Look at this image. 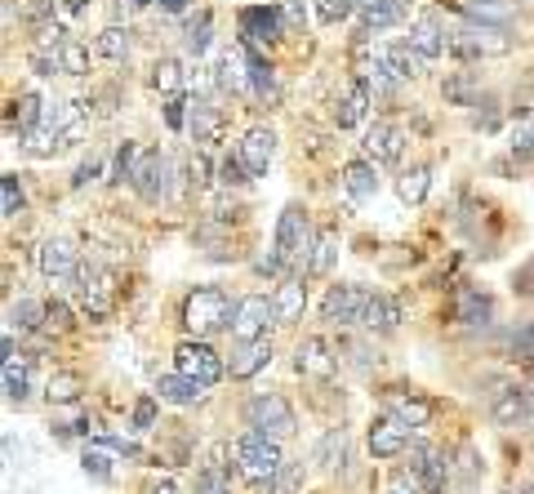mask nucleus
Returning a JSON list of instances; mask_svg holds the SVG:
<instances>
[{"label": "nucleus", "instance_id": "obj_1", "mask_svg": "<svg viewBox=\"0 0 534 494\" xmlns=\"http://www.w3.org/2000/svg\"><path fill=\"white\" fill-rule=\"evenodd\" d=\"M454 14H459V9H454ZM445 36H450V54L463 58V63H477V58H503V54H512V45H517V36H512L508 27L477 23V18H468V14L450 18V23H445Z\"/></svg>", "mask_w": 534, "mask_h": 494}, {"label": "nucleus", "instance_id": "obj_2", "mask_svg": "<svg viewBox=\"0 0 534 494\" xmlns=\"http://www.w3.org/2000/svg\"><path fill=\"white\" fill-rule=\"evenodd\" d=\"M232 459H236V472L254 486H272L276 472L285 468V454H281V441L276 437H263V432H241L232 441Z\"/></svg>", "mask_w": 534, "mask_h": 494}, {"label": "nucleus", "instance_id": "obj_3", "mask_svg": "<svg viewBox=\"0 0 534 494\" xmlns=\"http://www.w3.org/2000/svg\"><path fill=\"white\" fill-rule=\"evenodd\" d=\"M312 245H316V232H312V219L303 205H285L281 219H276V241H272V254L294 272H308L312 263Z\"/></svg>", "mask_w": 534, "mask_h": 494}, {"label": "nucleus", "instance_id": "obj_4", "mask_svg": "<svg viewBox=\"0 0 534 494\" xmlns=\"http://www.w3.org/2000/svg\"><path fill=\"white\" fill-rule=\"evenodd\" d=\"M232 308L236 303L227 299L219 285H196L183 299V330L192 334V339H210V334L232 325Z\"/></svg>", "mask_w": 534, "mask_h": 494}, {"label": "nucleus", "instance_id": "obj_5", "mask_svg": "<svg viewBox=\"0 0 534 494\" xmlns=\"http://www.w3.org/2000/svg\"><path fill=\"white\" fill-rule=\"evenodd\" d=\"M245 428L285 441L299 432V419H294V405L285 401L281 392H254V397L245 401Z\"/></svg>", "mask_w": 534, "mask_h": 494}, {"label": "nucleus", "instance_id": "obj_6", "mask_svg": "<svg viewBox=\"0 0 534 494\" xmlns=\"http://www.w3.org/2000/svg\"><path fill=\"white\" fill-rule=\"evenodd\" d=\"M76 299H81L85 316L103 321V316L116 312V299H121V281H116V272L98 268V263H81V272H76Z\"/></svg>", "mask_w": 534, "mask_h": 494}, {"label": "nucleus", "instance_id": "obj_7", "mask_svg": "<svg viewBox=\"0 0 534 494\" xmlns=\"http://www.w3.org/2000/svg\"><path fill=\"white\" fill-rule=\"evenodd\" d=\"M130 187L138 192V201L161 205L165 196H170V187H174V161H170V152L152 147V152L138 156V170H134V183Z\"/></svg>", "mask_w": 534, "mask_h": 494}, {"label": "nucleus", "instance_id": "obj_8", "mask_svg": "<svg viewBox=\"0 0 534 494\" xmlns=\"http://www.w3.org/2000/svg\"><path fill=\"white\" fill-rule=\"evenodd\" d=\"M174 370L192 374V379H201L205 388H214V383L227 374V357H219L205 339H192V334H187V339L174 348Z\"/></svg>", "mask_w": 534, "mask_h": 494}, {"label": "nucleus", "instance_id": "obj_9", "mask_svg": "<svg viewBox=\"0 0 534 494\" xmlns=\"http://www.w3.org/2000/svg\"><path fill=\"white\" fill-rule=\"evenodd\" d=\"M410 477L419 481L423 494H445V486H450V477H454V463L445 450L414 441L410 446Z\"/></svg>", "mask_w": 534, "mask_h": 494}, {"label": "nucleus", "instance_id": "obj_10", "mask_svg": "<svg viewBox=\"0 0 534 494\" xmlns=\"http://www.w3.org/2000/svg\"><path fill=\"white\" fill-rule=\"evenodd\" d=\"M236 23H241V45H259V49L276 45L285 36V27H290L276 5H245L236 14Z\"/></svg>", "mask_w": 534, "mask_h": 494}, {"label": "nucleus", "instance_id": "obj_11", "mask_svg": "<svg viewBox=\"0 0 534 494\" xmlns=\"http://www.w3.org/2000/svg\"><path fill=\"white\" fill-rule=\"evenodd\" d=\"M370 303V294L361 285H330L321 299V321L334 325V330H348V325H361V312Z\"/></svg>", "mask_w": 534, "mask_h": 494}, {"label": "nucleus", "instance_id": "obj_12", "mask_svg": "<svg viewBox=\"0 0 534 494\" xmlns=\"http://www.w3.org/2000/svg\"><path fill=\"white\" fill-rule=\"evenodd\" d=\"M267 325H276V308H272V294H245V299H236L232 308V325H227V334L232 339H259Z\"/></svg>", "mask_w": 534, "mask_h": 494}, {"label": "nucleus", "instance_id": "obj_13", "mask_svg": "<svg viewBox=\"0 0 534 494\" xmlns=\"http://www.w3.org/2000/svg\"><path fill=\"white\" fill-rule=\"evenodd\" d=\"M36 263H41L45 281L63 285V281H76V272H81V250L67 236H49L41 250H36Z\"/></svg>", "mask_w": 534, "mask_h": 494}, {"label": "nucleus", "instance_id": "obj_14", "mask_svg": "<svg viewBox=\"0 0 534 494\" xmlns=\"http://www.w3.org/2000/svg\"><path fill=\"white\" fill-rule=\"evenodd\" d=\"M267 365H272V339H267V334H259V339H236L232 352H227V374H232L236 383L263 374Z\"/></svg>", "mask_w": 534, "mask_h": 494}, {"label": "nucleus", "instance_id": "obj_15", "mask_svg": "<svg viewBox=\"0 0 534 494\" xmlns=\"http://www.w3.org/2000/svg\"><path fill=\"white\" fill-rule=\"evenodd\" d=\"M410 423H401L397 414L383 410L379 419L370 423V432H365V441H370V454L374 459H397V454L410 450Z\"/></svg>", "mask_w": 534, "mask_h": 494}, {"label": "nucleus", "instance_id": "obj_16", "mask_svg": "<svg viewBox=\"0 0 534 494\" xmlns=\"http://www.w3.org/2000/svg\"><path fill=\"white\" fill-rule=\"evenodd\" d=\"M401 152H405V134H401V125H392V121H374L361 138V156L374 165H397Z\"/></svg>", "mask_w": 534, "mask_h": 494}, {"label": "nucleus", "instance_id": "obj_17", "mask_svg": "<svg viewBox=\"0 0 534 494\" xmlns=\"http://www.w3.org/2000/svg\"><path fill=\"white\" fill-rule=\"evenodd\" d=\"M236 156L245 161V170L259 179V174H267V165H272L276 156V130L272 125H250V130L241 134V143H236Z\"/></svg>", "mask_w": 534, "mask_h": 494}, {"label": "nucleus", "instance_id": "obj_18", "mask_svg": "<svg viewBox=\"0 0 534 494\" xmlns=\"http://www.w3.org/2000/svg\"><path fill=\"white\" fill-rule=\"evenodd\" d=\"M187 130H192V143H201V147L223 143V134H227V116H223V107H214L210 98H196L192 112H187Z\"/></svg>", "mask_w": 534, "mask_h": 494}, {"label": "nucleus", "instance_id": "obj_19", "mask_svg": "<svg viewBox=\"0 0 534 494\" xmlns=\"http://www.w3.org/2000/svg\"><path fill=\"white\" fill-rule=\"evenodd\" d=\"M272 308H276V325H294L303 321V308H308V285H303V276H281L272 290Z\"/></svg>", "mask_w": 534, "mask_h": 494}, {"label": "nucleus", "instance_id": "obj_20", "mask_svg": "<svg viewBox=\"0 0 534 494\" xmlns=\"http://www.w3.org/2000/svg\"><path fill=\"white\" fill-rule=\"evenodd\" d=\"M365 112H370V85L356 76V81L343 90L339 98H334V107H330V121L339 125V130H356V125L365 121Z\"/></svg>", "mask_w": 534, "mask_h": 494}, {"label": "nucleus", "instance_id": "obj_21", "mask_svg": "<svg viewBox=\"0 0 534 494\" xmlns=\"http://www.w3.org/2000/svg\"><path fill=\"white\" fill-rule=\"evenodd\" d=\"M374 54L388 63V72L397 76V81L405 85V81H419L423 76V67H428V58L419 54L410 41H392V45H374Z\"/></svg>", "mask_w": 534, "mask_h": 494}, {"label": "nucleus", "instance_id": "obj_22", "mask_svg": "<svg viewBox=\"0 0 534 494\" xmlns=\"http://www.w3.org/2000/svg\"><path fill=\"white\" fill-rule=\"evenodd\" d=\"M334 352H330V343L325 339H303L299 348H294V370L303 374V379H334Z\"/></svg>", "mask_w": 534, "mask_h": 494}, {"label": "nucleus", "instance_id": "obj_23", "mask_svg": "<svg viewBox=\"0 0 534 494\" xmlns=\"http://www.w3.org/2000/svg\"><path fill=\"white\" fill-rule=\"evenodd\" d=\"M356 14H361V36L388 32L405 23V0H356Z\"/></svg>", "mask_w": 534, "mask_h": 494}, {"label": "nucleus", "instance_id": "obj_24", "mask_svg": "<svg viewBox=\"0 0 534 494\" xmlns=\"http://www.w3.org/2000/svg\"><path fill=\"white\" fill-rule=\"evenodd\" d=\"M405 41L419 49L428 63H432V58H441V54H450V36H445V23L437 14H423L419 23L410 27V36H405Z\"/></svg>", "mask_w": 534, "mask_h": 494}, {"label": "nucleus", "instance_id": "obj_25", "mask_svg": "<svg viewBox=\"0 0 534 494\" xmlns=\"http://www.w3.org/2000/svg\"><path fill=\"white\" fill-rule=\"evenodd\" d=\"M156 397L170 401V405H201L205 383L192 379V374H183V370H174V374H161V379H156Z\"/></svg>", "mask_w": 534, "mask_h": 494}, {"label": "nucleus", "instance_id": "obj_26", "mask_svg": "<svg viewBox=\"0 0 534 494\" xmlns=\"http://www.w3.org/2000/svg\"><path fill=\"white\" fill-rule=\"evenodd\" d=\"M454 9L477 23H494V27H508L512 18L521 14V0H454Z\"/></svg>", "mask_w": 534, "mask_h": 494}, {"label": "nucleus", "instance_id": "obj_27", "mask_svg": "<svg viewBox=\"0 0 534 494\" xmlns=\"http://www.w3.org/2000/svg\"><path fill=\"white\" fill-rule=\"evenodd\" d=\"M383 410L397 414L401 423H410L414 432L432 423V405L423 401V397H414V392H388V397H383Z\"/></svg>", "mask_w": 534, "mask_h": 494}, {"label": "nucleus", "instance_id": "obj_28", "mask_svg": "<svg viewBox=\"0 0 534 494\" xmlns=\"http://www.w3.org/2000/svg\"><path fill=\"white\" fill-rule=\"evenodd\" d=\"M526 414H530V392L526 388H503L490 405V419L499 423V428H517V423H526Z\"/></svg>", "mask_w": 534, "mask_h": 494}, {"label": "nucleus", "instance_id": "obj_29", "mask_svg": "<svg viewBox=\"0 0 534 494\" xmlns=\"http://www.w3.org/2000/svg\"><path fill=\"white\" fill-rule=\"evenodd\" d=\"M361 325L370 334H397V325H401L397 299H388V294H370V303H365V312H361Z\"/></svg>", "mask_w": 534, "mask_h": 494}, {"label": "nucleus", "instance_id": "obj_30", "mask_svg": "<svg viewBox=\"0 0 534 494\" xmlns=\"http://www.w3.org/2000/svg\"><path fill=\"white\" fill-rule=\"evenodd\" d=\"M454 321L459 325H486L490 321V299L477 285H459L454 290Z\"/></svg>", "mask_w": 534, "mask_h": 494}, {"label": "nucleus", "instance_id": "obj_31", "mask_svg": "<svg viewBox=\"0 0 534 494\" xmlns=\"http://www.w3.org/2000/svg\"><path fill=\"white\" fill-rule=\"evenodd\" d=\"M219 85L232 94H254V76H250V63H245L241 49H227L219 58Z\"/></svg>", "mask_w": 534, "mask_h": 494}, {"label": "nucleus", "instance_id": "obj_32", "mask_svg": "<svg viewBox=\"0 0 534 494\" xmlns=\"http://www.w3.org/2000/svg\"><path fill=\"white\" fill-rule=\"evenodd\" d=\"M343 187H348V192L356 196V201H370L374 192H379V165L374 161H352L348 170H343Z\"/></svg>", "mask_w": 534, "mask_h": 494}, {"label": "nucleus", "instance_id": "obj_33", "mask_svg": "<svg viewBox=\"0 0 534 494\" xmlns=\"http://www.w3.org/2000/svg\"><path fill=\"white\" fill-rule=\"evenodd\" d=\"M98 58H107V63H125L130 58V49H134V36H130V27H121V23H112V27H103L98 32Z\"/></svg>", "mask_w": 534, "mask_h": 494}, {"label": "nucleus", "instance_id": "obj_34", "mask_svg": "<svg viewBox=\"0 0 534 494\" xmlns=\"http://www.w3.org/2000/svg\"><path fill=\"white\" fill-rule=\"evenodd\" d=\"M334 259H339V232H316V245H312V263H308V276H330L334 272Z\"/></svg>", "mask_w": 534, "mask_h": 494}, {"label": "nucleus", "instance_id": "obj_35", "mask_svg": "<svg viewBox=\"0 0 534 494\" xmlns=\"http://www.w3.org/2000/svg\"><path fill=\"white\" fill-rule=\"evenodd\" d=\"M81 392H85V383H81V374H72V370L49 374V383H45L49 405H72V401H81Z\"/></svg>", "mask_w": 534, "mask_h": 494}, {"label": "nucleus", "instance_id": "obj_36", "mask_svg": "<svg viewBox=\"0 0 534 494\" xmlns=\"http://www.w3.org/2000/svg\"><path fill=\"white\" fill-rule=\"evenodd\" d=\"M343 459H348V432L343 428H330L321 437V446H316V463H321L325 472H339Z\"/></svg>", "mask_w": 534, "mask_h": 494}, {"label": "nucleus", "instance_id": "obj_37", "mask_svg": "<svg viewBox=\"0 0 534 494\" xmlns=\"http://www.w3.org/2000/svg\"><path fill=\"white\" fill-rule=\"evenodd\" d=\"M27 388H32V374H27V361L14 352V357H5V401L9 405H23Z\"/></svg>", "mask_w": 534, "mask_h": 494}, {"label": "nucleus", "instance_id": "obj_38", "mask_svg": "<svg viewBox=\"0 0 534 494\" xmlns=\"http://www.w3.org/2000/svg\"><path fill=\"white\" fill-rule=\"evenodd\" d=\"M138 143H130V138H125V143H116V156H112V174H107V179L112 183H134V170H138Z\"/></svg>", "mask_w": 534, "mask_h": 494}, {"label": "nucleus", "instance_id": "obj_39", "mask_svg": "<svg viewBox=\"0 0 534 494\" xmlns=\"http://www.w3.org/2000/svg\"><path fill=\"white\" fill-rule=\"evenodd\" d=\"M428 183H432V170H428V165H414V170H405L401 179H397V192H401V201L419 205L423 196H428Z\"/></svg>", "mask_w": 534, "mask_h": 494}, {"label": "nucleus", "instance_id": "obj_40", "mask_svg": "<svg viewBox=\"0 0 534 494\" xmlns=\"http://www.w3.org/2000/svg\"><path fill=\"white\" fill-rule=\"evenodd\" d=\"M152 85L161 94H178L183 90V63H178V58H156L152 63Z\"/></svg>", "mask_w": 534, "mask_h": 494}, {"label": "nucleus", "instance_id": "obj_41", "mask_svg": "<svg viewBox=\"0 0 534 494\" xmlns=\"http://www.w3.org/2000/svg\"><path fill=\"white\" fill-rule=\"evenodd\" d=\"M58 63H63V76H85L89 72L85 45L76 41V36H63V45H58Z\"/></svg>", "mask_w": 534, "mask_h": 494}, {"label": "nucleus", "instance_id": "obj_42", "mask_svg": "<svg viewBox=\"0 0 534 494\" xmlns=\"http://www.w3.org/2000/svg\"><path fill=\"white\" fill-rule=\"evenodd\" d=\"M9 325H18V330H41L45 325V303H36V299L9 303Z\"/></svg>", "mask_w": 534, "mask_h": 494}, {"label": "nucleus", "instance_id": "obj_43", "mask_svg": "<svg viewBox=\"0 0 534 494\" xmlns=\"http://www.w3.org/2000/svg\"><path fill=\"white\" fill-rule=\"evenodd\" d=\"M303 481H308V463L294 459V463H285V468L276 472V481L267 486V494H299Z\"/></svg>", "mask_w": 534, "mask_h": 494}, {"label": "nucleus", "instance_id": "obj_44", "mask_svg": "<svg viewBox=\"0 0 534 494\" xmlns=\"http://www.w3.org/2000/svg\"><path fill=\"white\" fill-rule=\"evenodd\" d=\"M196 494H232V477H227V468L205 463V468L196 472Z\"/></svg>", "mask_w": 534, "mask_h": 494}, {"label": "nucleus", "instance_id": "obj_45", "mask_svg": "<svg viewBox=\"0 0 534 494\" xmlns=\"http://www.w3.org/2000/svg\"><path fill=\"white\" fill-rule=\"evenodd\" d=\"M183 45H187V54H196V58H201L205 49H210V9H201V14H196L192 23H187Z\"/></svg>", "mask_w": 534, "mask_h": 494}, {"label": "nucleus", "instance_id": "obj_46", "mask_svg": "<svg viewBox=\"0 0 534 494\" xmlns=\"http://www.w3.org/2000/svg\"><path fill=\"white\" fill-rule=\"evenodd\" d=\"M23 205H27V196H23L18 174H5V179H0V210H5V219H18V214H23Z\"/></svg>", "mask_w": 534, "mask_h": 494}, {"label": "nucleus", "instance_id": "obj_47", "mask_svg": "<svg viewBox=\"0 0 534 494\" xmlns=\"http://www.w3.org/2000/svg\"><path fill=\"white\" fill-rule=\"evenodd\" d=\"M459 477H463V486H477V481L486 477V459L477 454L472 441H463V446H459Z\"/></svg>", "mask_w": 534, "mask_h": 494}, {"label": "nucleus", "instance_id": "obj_48", "mask_svg": "<svg viewBox=\"0 0 534 494\" xmlns=\"http://www.w3.org/2000/svg\"><path fill=\"white\" fill-rule=\"evenodd\" d=\"M356 14V0H316V18H321L325 27H339L343 18Z\"/></svg>", "mask_w": 534, "mask_h": 494}, {"label": "nucleus", "instance_id": "obj_49", "mask_svg": "<svg viewBox=\"0 0 534 494\" xmlns=\"http://www.w3.org/2000/svg\"><path fill=\"white\" fill-rule=\"evenodd\" d=\"M250 179H254V174L245 170L241 156H223V165H219V183H223V187H245Z\"/></svg>", "mask_w": 534, "mask_h": 494}, {"label": "nucleus", "instance_id": "obj_50", "mask_svg": "<svg viewBox=\"0 0 534 494\" xmlns=\"http://www.w3.org/2000/svg\"><path fill=\"white\" fill-rule=\"evenodd\" d=\"M187 107H192V103H187L183 94H165V125H170L174 134L187 130Z\"/></svg>", "mask_w": 534, "mask_h": 494}, {"label": "nucleus", "instance_id": "obj_51", "mask_svg": "<svg viewBox=\"0 0 534 494\" xmlns=\"http://www.w3.org/2000/svg\"><path fill=\"white\" fill-rule=\"evenodd\" d=\"M81 468H85V477H94V481H112V459H107L103 450H85V459H81Z\"/></svg>", "mask_w": 534, "mask_h": 494}, {"label": "nucleus", "instance_id": "obj_52", "mask_svg": "<svg viewBox=\"0 0 534 494\" xmlns=\"http://www.w3.org/2000/svg\"><path fill=\"white\" fill-rule=\"evenodd\" d=\"M45 325L49 330H67V325H72V308H67L63 299H49L45 303Z\"/></svg>", "mask_w": 534, "mask_h": 494}, {"label": "nucleus", "instance_id": "obj_53", "mask_svg": "<svg viewBox=\"0 0 534 494\" xmlns=\"http://www.w3.org/2000/svg\"><path fill=\"white\" fill-rule=\"evenodd\" d=\"M156 401H161V397H143V401L134 405V428L138 432H147L156 423Z\"/></svg>", "mask_w": 534, "mask_h": 494}, {"label": "nucleus", "instance_id": "obj_54", "mask_svg": "<svg viewBox=\"0 0 534 494\" xmlns=\"http://www.w3.org/2000/svg\"><path fill=\"white\" fill-rule=\"evenodd\" d=\"M281 14H285V23H290V27H303V23H308V9H303V0H285Z\"/></svg>", "mask_w": 534, "mask_h": 494}, {"label": "nucleus", "instance_id": "obj_55", "mask_svg": "<svg viewBox=\"0 0 534 494\" xmlns=\"http://www.w3.org/2000/svg\"><path fill=\"white\" fill-rule=\"evenodd\" d=\"M98 170H103V161H98V156H89V161L81 165V170H76V179H72V187H85L89 179H98Z\"/></svg>", "mask_w": 534, "mask_h": 494}, {"label": "nucleus", "instance_id": "obj_56", "mask_svg": "<svg viewBox=\"0 0 534 494\" xmlns=\"http://www.w3.org/2000/svg\"><path fill=\"white\" fill-rule=\"evenodd\" d=\"M517 357H526V361H534V321L526 325V330L517 334Z\"/></svg>", "mask_w": 534, "mask_h": 494}, {"label": "nucleus", "instance_id": "obj_57", "mask_svg": "<svg viewBox=\"0 0 534 494\" xmlns=\"http://www.w3.org/2000/svg\"><path fill=\"white\" fill-rule=\"evenodd\" d=\"M388 494H423V490H419V481H414V477H397L388 486Z\"/></svg>", "mask_w": 534, "mask_h": 494}, {"label": "nucleus", "instance_id": "obj_58", "mask_svg": "<svg viewBox=\"0 0 534 494\" xmlns=\"http://www.w3.org/2000/svg\"><path fill=\"white\" fill-rule=\"evenodd\" d=\"M143 494H183V490H178L174 481H147Z\"/></svg>", "mask_w": 534, "mask_h": 494}, {"label": "nucleus", "instance_id": "obj_59", "mask_svg": "<svg viewBox=\"0 0 534 494\" xmlns=\"http://www.w3.org/2000/svg\"><path fill=\"white\" fill-rule=\"evenodd\" d=\"M156 5H161V9H165V14H183V9H187V5H192V0H156Z\"/></svg>", "mask_w": 534, "mask_h": 494}, {"label": "nucleus", "instance_id": "obj_60", "mask_svg": "<svg viewBox=\"0 0 534 494\" xmlns=\"http://www.w3.org/2000/svg\"><path fill=\"white\" fill-rule=\"evenodd\" d=\"M152 0H121V14H130V9H147Z\"/></svg>", "mask_w": 534, "mask_h": 494}, {"label": "nucleus", "instance_id": "obj_61", "mask_svg": "<svg viewBox=\"0 0 534 494\" xmlns=\"http://www.w3.org/2000/svg\"><path fill=\"white\" fill-rule=\"evenodd\" d=\"M67 9H72V14H76V9H85V0H67Z\"/></svg>", "mask_w": 534, "mask_h": 494}, {"label": "nucleus", "instance_id": "obj_62", "mask_svg": "<svg viewBox=\"0 0 534 494\" xmlns=\"http://www.w3.org/2000/svg\"><path fill=\"white\" fill-rule=\"evenodd\" d=\"M503 494H521V490H503Z\"/></svg>", "mask_w": 534, "mask_h": 494}]
</instances>
